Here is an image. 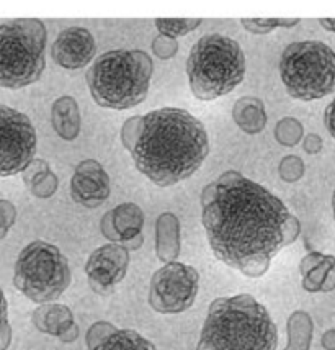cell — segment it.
<instances>
[{
	"label": "cell",
	"instance_id": "cell-1",
	"mask_svg": "<svg viewBox=\"0 0 335 350\" xmlns=\"http://www.w3.org/2000/svg\"><path fill=\"white\" fill-rule=\"evenodd\" d=\"M203 226L217 260L258 278L273 257L298 239L301 224L260 183L228 170L201 193Z\"/></svg>",
	"mask_w": 335,
	"mask_h": 350
},
{
	"label": "cell",
	"instance_id": "cell-2",
	"mask_svg": "<svg viewBox=\"0 0 335 350\" xmlns=\"http://www.w3.org/2000/svg\"><path fill=\"white\" fill-rule=\"evenodd\" d=\"M121 141L137 170L159 187L187 180L209 154L204 124L187 110L175 107L131 116L121 128Z\"/></svg>",
	"mask_w": 335,
	"mask_h": 350
},
{
	"label": "cell",
	"instance_id": "cell-3",
	"mask_svg": "<svg viewBox=\"0 0 335 350\" xmlns=\"http://www.w3.org/2000/svg\"><path fill=\"white\" fill-rule=\"evenodd\" d=\"M278 329L252 295L216 298L208 310L196 350H276Z\"/></svg>",
	"mask_w": 335,
	"mask_h": 350
},
{
	"label": "cell",
	"instance_id": "cell-4",
	"mask_svg": "<svg viewBox=\"0 0 335 350\" xmlns=\"http://www.w3.org/2000/svg\"><path fill=\"white\" fill-rule=\"evenodd\" d=\"M152 72V59L146 51L113 49L100 54L85 79L97 105L128 110L148 97Z\"/></svg>",
	"mask_w": 335,
	"mask_h": 350
},
{
	"label": "cell",
	"instance_id": "cell-5",
	"mask_svg": "<svg viewBox=\"0 0 335 350\" xmlns=\"http://www.w3.org/2000/svg\"><path fill=\"white\" fill-rule=\"evenodd\" d=\"M245 54L231 36L211 33L196 41L187 61L191 94L203 102L231 94L245 77Z\"/></svg>",
	"mask_w": 335,
	"mask_h": 350
},
{
	"label": "cell",
	"instance_id": "cell-6",
	"mask_svg": "<svg viewBox=\"0 0 335 350\" xmlns=\"http://www.w3.org/2000/svg\"><path fill=\"white\" fill-rule=\"evenodd\" d=\"M48 33L41 20H10L0 25V87L35 84L46 68Z\"/></svg>",
	"mask_w": 335,
	"mask_h": 350
},
{
	"label": "cell",
	"instance_id": "cell-7",
	"mask_svg": "<svg viewBox=\"0 0 335 350\" xmlns=\"http://www.w3.org/2000/svg\"><path fill=\"white\" fill-rule=\"evenodd\" d=\"M280 76L288 95L312 102L335 92V51L322 41H296L283 49Z\"/></svg>",
	"mask_w": 335,
	"mask_h": 350
},
{
	"label": "cell",
	"instance_id": "cell-8",
	"mask_svg": "<svg viewBox=\"0 0 335 350\" xmlns=\"http://www.w3.org/2000/svg\"><path fill=\"white\" fill-rule=\"evenodd\" d=\"M70 280L69 260L56 245L33 241L18 254L14 285L33 303L48 305L56 301L69 288Z\"/></svg>",
	"mask_w": 335,
	"mask_h": 350
},
{
	"label": "cell",
	"instance_id": "cell-9",
	"mask_svg": "<svg viewBox=\"0 0 335 350\" xmlns=\"http://www.w3.org/2000/svg\"><path fill=\"white\" fill-rule=\"evenodd\" d=\"M36 130L22 111L0 103V177L23 172L35 161Z\"/></svg>",
	"mask_w": 335,
	"mask_h": 350
},
{
	"label": "cell",
	"instance_id": "cell-10",
	"mask_svg": "<svg viewBox=\"0 0 335 350\" xmlns=\"http://www.w3.org/2000/svg\"><path fill=\"white\" fill-rule=\"evenodd\" d=\"M200 288V273L195 267L172 262L150 278L149 305L161 314H178L195 303Z\"/></svg>",
	"mask_w": 335,
	"mask_h": 350
},
{
	"label": "cell",
	"instance_id": "cell-11",
	"mask_svg": "<svg viewBox=\"0 0 335 350\" xmlns=\"http://www.w3.org/2000/svg\"><path fill=\"white\" fill-rule=\"evenodd\" d=\"M128 267L129 251L121 244H105L95 249L85 264L90 288L97 295H110L126 277Z\"/></svg>",
	"mask_w": 335,
	"mask_h": 350
},
{
	"label": "cell",
	"instance_id": "cell-12",
	"mask_svg": "<svg viewBox=\"0 0 335 350\" xmlns=\"http://www.w3.org/2000/svg\"><path fill=\"white\" fill-rule=\"evenodd\" d=\"M95 53H97V43L94 35L82 27H70L62 30L51 48L54 62L69 70L87 68L94 61Z\"/></svg>",
	"mask_w": 335,
	"mask_h": 350
},
{
	"label": "cell",
	"instance_id": "cell-13",
	"mask_svg": "<svg viewBox=\"0 0 335 350\" xmlns=\"http://www.w3.org/2000/svg\"><path fill=\"white\" fill-rule=\"evenodd\" d=\"M110 177L95 159H85L75 167L70 180V195L79 205L97 208L110 197Z\"/></svg>",
	"mask_w": 335,
	"mask_h": 350
},
{
	"label": "cell",
	"instance_id": "cell-14",
	"mask_svg": "<svg viewBox=\"0 0 335 350\" xmlns=\"http://www.w3.org/2000/svg\"><path fill=\"white\" fill-rule=\"evenodd\" d=\"M144 213L136 203H121L107 211L100 221L102 234L113 244H126L129 241L142 236Z\"/></svg>",
	"mask_w": 335,
	"mask_h": 350
},
{
	"label": "cell",
	"instance_id": "cell-15",
	"mask_svg": "<svg viewBox=\"0 0 335 350\" xmlns=\"http://www.w3.org/2000/svg\"><path fill=\"white\" fill-rule=\"evenodd\" d=\"M182 243H180V221L170 211L159 215L156 221V254L159 260L172 264L178 259Z\"/></svg>",
	"mask_w": 335,
	"mask_h": 350
},
{
	"label": "cell",
	"instance_id": "cell-16",
	"mask_svg": "<svg viewBox=\"0 0 335 350\" xmlns=\"http://www.w3.org/2000/svg\"><path fill=\"white\" fill-rule=\"evenodd\" d=\"M31 321L38 331L54 337H61L67 329H70L75 324L72 311L66 305H59V303H48V305L38 306L33 311Z\"/></svg>",
	"mask_w": 335,
	"mask_h": 350
},
{
	"label": "cell",
	"instance_id": "cell-17",
	"mask_svg": "<svg viewBox=\"0 0 335 350\" xmlns=\"http://www.w3.org/2000/svg\"><path fill=\"white\" fill-rule=\"evenodd\" d=\"M51 123L64 141H74L81 135V110L75 98L64 95L53 103Z\"/></svg>",
	"mask_w": 335,
	"mask_h": 350
},
{
	"label": "cell",
	"instance_id": "cell-18",
	"mask_svg": "<svg viewBox=\"0 0 335 350\" xmlns=\"http://www.w3.org/2000/svg\"><path fill=\"white\" fill-rule=\"evenodd\" d=\"M232 118L247 135H258L267 124L265 105L257 97H242L234 103Z\"/></svg>",
	"mask_w": 335,
	"mask_h": 350
},
{
	"label": "cell",
	"instance_id": "cell-19",
	"mask_svg": "<svg viewBox=\"0 0 335 350\" xmlns=\"http://www.w3.org/2000/svg\"><path fill=\"white\" fill-rule=\"evenodd\" d=\"M23 183L38 198L53 197L59 187L56 174L49 169L44 159H35L23 170Z\"/></svg>",
	"mask_w": 335,
	"mask_h": 350
},
{
	"label": "cell",
	"instance_id": "cell-20",
	"mask_svg": "<svg viewBox=\"0 0 335 350\" xmlns=\"http://www.w3.org/2000/svg\"><path fill=\"white\" fill-rule=\"evenodd\" d=\"M312 318L306 311H295L288 319V345L284 350H311Z\"/></svg>",
	"mask_w": 335,
	"mask_h": 350
},
{
	"label": "cell",
	"instance_id": "cell-21",
	"mask_svg": "<svg viewBox=\"0 0 335 350\" xmlns=\"http://www.w3.org/2000/svg\"><path fill=\"white\" fill-rule=\"evenodd\" d=\"M90 350H157L150 340L131 329H116Z\"/></svg>",
	"mask_w": 335,
	"mask_h": 350
},
{
	"label": "cell",
	"instance_id": "cell-22",
	"mask_svg": "<svg viewBox=\"0 0 335 350\" xmlns=\"http://www.w3.org/2000/svg\"><path fill=\"white\" fill-rule=\"evenodd\" d=\"M275 139L282 146H286V148L299 144V141L304 139L303 124L293 116L282 118L275 126Z\"/></svg>",
	"mask_w": 335,
	"mask_h": 350
},
{
	"label": "cell",
	"instance_id": "cell-23",
	"mask_svg": "<svg viewBox=\"0 0 335 350\" xmlns=\"http://www.w3.org/2000/svg\"><path fill=\"white\" fill-rule=\"evenodd\" d=\"M201 25V20H156V28L159 33L169 38L177 40L178 36H185L190 31L196 30Z\"/></svg>",
	"mask_w": 335,
	"mask_h": 350
},
{
	"label": "cell",
	"instance_id": "cell-24",
	"mask_svg": "<svg viewBox=\"0 0 335 350\" xmlns=\"http://www.w3.org/2000/svg\"><path fill=\"white\" fill-rule=\"evenodd\" d=\"M299 20H283V18H250L241 20V25L247 31L254 33V35H267V33L273 31L275 28H291L296 27Z\"/></svg>",
	"mask_w": 335,
	"mask_h": 350
},
{
	"label": "cell",
	"instance_id": "cell-25",
	"mask_svg": "<svg viewBox=\"0 0 335 350\" xmlns=\"http://www.w3.org/2000/svg\"><path fill=\"white\" fill-rule=\"evenodd\" d=\"M335 267V257L334 256H325V260L322 262L319 267L311 270L306 277H303V288L309 293H317V291L322 290V285H324L325 277L330 272V269Z\"/></svg>",
	"mask_w": 335,
	"mask_h": 350
},
{
	"label": "cell",
	"instance_id": "cell-26",
	"mask_svg": "<svg viewBox=\"0 0 335 350\" xmlns=\"http://www.w3.org/2000/svg\"><path fill=\"white\" fill-rule=\"evenodd\" d=\"M304 170H306V167H304L303 159L298 156H295V154H291V156L283 157L282 162H280L278 174L284 182L295 183L303 178Z\"/></svg>",
	"mask_w": 335,
	"mask_h": 350
},
{
	"label": "cell",
	"instance_id": "cell-27",
	"mask_svg": "<svg viewBox=\"0 0 335 350\" xmlns=\"http://www.w3.org/2000/svg\"><path fill=\"white\" fill-rule=\"evenodd\" d=\"M12 342V326L8 323L7 298L0 288V350H7Z\"/></svg>",
	"mask_w": 335,
	"mask_h": 350
},
{
	"label": "cell",
	"instance_id": "cell-28",
	"mask_svg": "<svg viewBox=\"0 0 335 350\" xmlns=\"http://www.w3.org/2000/svg\"><path fill=\"white\" fill-rule=\"evenodd\" d=\"M152 51L156 54L157 59H162V61L172 59V57H174L178 51V43L175 38L159 35L152 41Z\"/></svg>",
	"mask_w": 335,
	"mask_h": 350
},
{
	"label": "cell",
	"instance_id": "cell-29",
	"mask_svg": "<svg viewBox=\"0 0 335 350\" xmlns=\"http://www.w3.org/2000/svg\"><path fill=\"white\" fill-rule=\"evenodd\" d=\"M116 331V327L113 326L111 323H107V321H98V323H95L94 326L89 329V332H87V347L94 349L95 345L98 342H102L105 337H108L113 332Z\"/></svg>",
	"mask_w": 335,
	"mask_h": 350
},
{
	"label": "cell",
	"instance_id": "cell-30",
	"mask_svg": "<svg viewBox=\"0 0 335 350\" xmlns=\"http://www.w3.org/2000/svg\"><path fill=\"white\" fill-rule=\"evenodd\" d=\"M16 221V208L8 200H0V239H3Z\"/></svg>",
	"mask_w": 335,
	"mask_h": 350
},
{
	"label": "cell",
	"instance_id": "cell-31",
	"mask_svg": "<svg viewBox=\"0 0 335 350\" xmlns=\"http://www.w3.org/2000/svg\"><path fill=\"white\" fill-rule=\"evenodd\" d=\"M324 260H325V254H322V252L312 251V252L306 254L299 264V273L303 275V277H306V275L311 272V270L316 269V267H319Z\"/></svg>",
	"mask_w": 335,
	"mask_h": 350
},
{
	"label": "cell",
	"instance_id": "cell-32",
	"mask_svg": "<svg viewBox=\"0 0 335 350\" xmlns=\"http://www.w3.org/2000/svg\"><path fill=\"white\" fill-rule=\"evenodd\" d=\"M322 137L316 133H309V135L304 136L303 139V149L308 154H319L322 151Z\"/></svg>",
	"mask_w": 335,
	"mask_h": 350
},
{
	"label": "cell",
	"instance_id": "cell-33",
	"mask_svg": "<svg viewBox=\"0 0 335 350\" xmlns=\"http://www.w3.org/2000/svg\"><path fill=\"white\" fill-rule=\"evenodd\" d=\"M324 123H325V128H327V131L330 133V136L335 139V98L329 103L327 107H325Z\"/></svg>",
	"mask_w": 335,
	"mask_h": 350
},
{
	"label": "cell",
	"instance_id": "cell-34",
	"mask_svg": "<svg viewBox=\"0 0 335 350\" xmlns=\"http://www.w3.org/2000/svg\"><path fill=\"white\" fill-rule=\"evenodd\" d=\"M322 347L325 350H335V329H329L322 336Z\"/></svg>",
	"mask_w": 335,
	"mask_h": 350
},
{
	"label": "cell",
	"instance_id": "cell-35",
	"mask_svg": "<svg viewBox=\"0 0 335 350\" xmlns=\"http://www.w3.org/2000/svg\"><path fill=\"white\" fill-rule=\"evenodd\" d=\"M77 337H79V326L77 324H74L72 327L67 329L64 334L59 337V340L64 344H70V342H74V340H77Z\"/></svg>",
	"mask_w": 335,
	"mask_h": 350
},
{
	"label": "cell",
	"instance_id": "cell-36",
	"mask_svg": "<svg viewBox=\"0 0 335 350\" xmlns=\"http://www.w3.org/2000/svg\"><path fill=\"white\" fill-rule=\"evenodd\" d=\"M335 290V267L334 269H330V272L327 273V277H325V282L324 285H322V290L324 293H329V291H334Z\"/></svg>",
	"mask_w": 335,
	"mask_h": 350
},
{
	"label": "cell",
	"instance_id": "cell-37",
	"mask_svg": "<svg viewBox=\"0 0 335 350\" xmlns=\"http://www.w3.org/2000/svg\"><path fill=\"white\" fill-rule=\"evenodd\" d=\"M142 243H144V236H139V237H136V239H133V241H129V243L123 244V247L128 249V251H136V249L141 247Z\"/></svg>",
	"mask_w": 335,
	"mask_h": 350
},
{
	"label": "cell",
	"instance_id": "cell-38",
	"mask_svg": "<svg viewBox=\"0 0 335 350\" xmlns=\"http://www.w3.org/2000/svg\"><path fill=\"white\" fill-rule=\"evenodd\" d=\"M319 23L325 28V30L335 33V18H322L319 20Z\"/></svg>",
	"mask_w": 335,
	"mask_h": 350
},
{
	"label": "cell",
	"instance_id": "cell-39",
	"mask_svg": "<svg viewBox=\"0 0 335 350\" xmlns=\"http://www.w3.org/2000/svg\"><path fill=\"white\" fill-rule=\"evenodd\" d=\"M332 213H334V219H335V190H334V195H332Z\"/></svg>",
	"mask_w": 335,
	"mask_h": 350
}]
</instances>
